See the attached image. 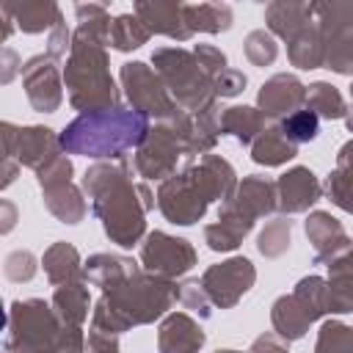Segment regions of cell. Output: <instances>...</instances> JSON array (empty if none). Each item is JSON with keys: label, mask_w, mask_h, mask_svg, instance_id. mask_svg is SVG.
<instances>
[{"label": "cell", "mask_w": 353, "mask_h": 353, "mask_svg": "<svg viewBox=\"0 0 353 353\" xmlns=\"http://www.w3.org/2000/svg\"><path fill=\"white\" fill-rule=\"evenodd\" d=\"M41 268H44V276L52 287H61V284H74V281H88L85 279V262L80 259V251L66 243V240H58L52 243L44 256H41Z\"/></svg>", "instance_id": "603a6c76"}, {"label": "cell", "mask_w": 353, "mask_h": 353, "mask_svg": "<svg viewBox=\"0 0 353 353\" xmlns=\"http://www.w3.org/2000/svg\"><path fill=\"white\" fill-rule=\"evenodd\" d=\"M55 314L61 317V323L66 325H80L88 320V309H91V295H88V281H74V284H61L52 290L50 298Z\"/></svg>", "instance_id": "f546056e"}, {"label": "cell", "mask_w": 353, "mask_h": 353, "mask_svg": "<svg viewBox=\"0 0 353 353\" xmlns=\"http://www.w3.org/2000/svg\"><path fill=\"white\" fill-rule=\"evenodd\" d=\"M306 108L323 121H336V119H345L350 105L345 102L342 91L325 80H314L306 85Z\"/></svg>", "instance_id": "836d02e7"}, {"label": "cell", "mask_w": 353, "mask_h": 353, "mask_svg": "<svg viewBox=\"0 0 353 353\" xmlns=\"http://www.w3.org/2000/svg\"><path fill=\"white\" fill-rule=\"evenodd\" d=\"M85 353H121V347H119V339H116L113 334L88 328V336H85Z\"/></svg>", "instance_id": "7dc6e473"}, {"label": "cell", "mask_w": 353, "mask_h": 353, "mask_svg": "<svg viewBox=\"0 0 353 353\" xmlns=\"http://www.w3.org/2000/svg\"><path fill=\"white\" fill-rule=\"evenodd\" d=\"M63 85L69 94V105L80 113L121 108V91L110 74V58L105 44L77 30L63 66Z\"/></svg>", "instance_id": "8992f818"}, {"label": "cell", "mask_w": 353, "mask_h": 353, "mask_svg": "<svg viewBox=\"0 0 353 353\" xmlns=\"http://www.w3.org/2000/svg\"><path fill=\"white\" fill-rule=\"evenodd\" d=\"M199 281L215 309H234L251 292L256 281V268L248 256H229L218 265H210Z\"/></svg>", "instance_id": "4fadbf2b"}, {"label": "cell", "mask_w": 353, "mask_h": 353, "mask_svg": "<svg viewBox=\"0 0 353 353\" xmlns=\"http://www.w3.org/2000/svg\"><path fill=\"white\" fill-rule=\"evenodd\" d=\"M6 353H85L80 325H66L50 301H11L6 314Z\"/></svg>", "instance_id": "5b68a950"}, {"label": "cell", "mask_w": 353, "mask_h": 353, "mask_svg": "<svg viewBox=\"0 0 353 353\" xmlns=\"http://www.w3.org/2000/svg\"><path fill=\"white\" fill-rule=\"evenodd\" d=\"M0 234H8L17 226V204L11 199H0Z\"/></svg>", "instance_id": "816d5d0a"}, {"label": "cell", "mask_w": 353, "mask_h": 353, "mask_svg": "<svg viewBox=\"0 0 353 353\" xmlns=\"http://www.w3.org/2000/svg\"><path fill=\"white\" fill-rule=\"evenodd\" d=\"M132 14L152 30V36H165L174 41H190L193 30L185 22V3L179 0H138Z\"/></svg>", "instance_id": "d6986e66"}, {"label": "cell", "mask_w": 353, "mask_h": 353, "mask_svg": "<svg viewBox=\"0 0 353 353\" xmlns=\"http://www.w3.org/2000/svg\"><path fill=\"white\" fill-rule=\"evenodd\" d=\"M323 199V185L309 165H292L276 179V210L281 215L309 212Z\"/></svg>", "instance_id": "9a60e30c"}, {"label": "cell", "mask_w": 353, "mask_h": 353, "mask_svg": "<svg viewBox=\"0 0 353 353\" xmlns=\"http://www.w3.org/2000/svg\"><path fill=\"white\" fill-rule=\"evenodd\" d=\"M243 52H245V58H248L254 66L265 69V66H270V63L279 58L276 36H273L268 28H256V30H251V33L245 36V41H243Z\"/></svg>", "instance_id": "60d3db41"}, {"label": "cell", "mask_w": 353, "mask_h": 353, "mask_svg": "<svg viewBox=\"0 0 353 353\" xmlns=\"http://www.w3.org/2000/svg\"><path fill=\"white\" fill-rule=\"evenodd\" d=\"M309 22H314L312 3L301 0H273L265 6V25L273 36L290 41L295 33H301Z\"/></svg>", "instance_id": "cb8c5ba5"}, {"label": "cell", "mask_w": 353, "mask_h": 353, "mask_svg": "<svg viewBox=\"0 0 353 353\" xmlns=\"http://www.w3.org/2000/svg\"><path fill=\"white\" fill-rule=\"evenodd\" d=\"M119 80H121V88H124L130 108L143 113L146 119L165 121L176 113L179 105L168 94V88L160 80V74L154 72V66H149L143 61H127L119 69Z\"/></svg>", "instance_id": "30bf717a"}, {"label": "cell", "mask_w": 353, "mask_h": 353, "mask_svg": "<svg viewBox=\"0 0 353 353\" xmlns=\"http://www.w3.org/2000/svg\"><path fill=\"white\" fill-rule=\"evenodd\" d=\"M279 130L287 135V141H292L295 146H301V143H309V141H314L320 135V119L309 108H301V110L284 116L279 121Z\"/></svg>", "instance_id": "ab89813d"}, {"label": "cell", "mask_w": 353, "mask_h": 353, "mask_svg": "<svg viewBox=\"0 0 353 353\" xmlns=\"http://www.w3.org/2000/svg\"><path fill=\"white\" fill-rule=\"evenodd\" d=\"M22 88L36 113H55L63 105V72L58 61L47 52H39L22 63Z\"/></svg>", "instance_id": "5bb4252c"}, {"label": "cell", "mask_w": 353, "mask_h": 353, "mask_svg": "<svg viewBox=\"0 0 353 353\" xmlns=\"http://www.w3.org/2000/svg\"><path fill=\"white\" fill-rule=\"evenodd\" d=\"M287 58L295 69H320L323 66V39H320V28H317V19L309 22L301 33H295L290 41H287Z\"/></svg>", "instance_id": "d6a6232c"}, {"label": "cell", "mask_w": 353, "mask_h": 353, "mask_svg": "<svg viewBox=\"0 0 353 353\" xmlns=\"http://www.w3.org/2000/svg\"><path fill=\"white\" fill-rule=\"evenodd\" d=\"M36 270H39L36 256H33L30 251H22V248L11 251V254L6 256V262H3V273H6V279L14 281V284L30 281V279L36 276Z\"/></svg>", "instance_id": "7bdbcfd3"}, {"label": "cell", "mask_w": 353, "mask_h": 353, "mask_svg": "<svg viewBox=\"0 0 353 353\" xmlns=\"http://www.w3.org/2000/svg\"><path fill=\"white\" fill-rule=\"evenodd\" d=\"M215 353H243V350H232V347H221V350H215Z\"/></svg>", "instance_id": "db71d44e"}, {"label": "cell", "mask_w": 353, "mask_h": 353, "mask_svg": "<svg viewBox=\"0 0 353 353\" xmlns=\"http://www.w3.org/2000/svg\"><path fill=\"white\" fill-rule=\"evenodd\" d=\"M232 8L226 3H185V22L196 33H226L232 28Z\"/></svg>", "instance_id": "1f68e13d"}, {"label": "cell", "mask_w": 353, "mask_h": 353, "mask_svg": "<svg viewBox=\"0 0 353 353\" xmlns=\"http://www.w3.org/2000/svg\"><path fill=\"white\" fill-rule=\"evenodd\" d=\"M251 229H254L251 221H245L240 215H232L226 210H218V218L204 226V243H207L210 251L226 254V251H234L251 234Z\"/></svg>", "instance_id": "484cf974"}, {"label": "cell", "mask_w": 353, "mask_h": 353, "mask_svg": "<svg viewBox=\"0 0 353 353\" xmlns=\"http://www.w3.org/2000/svg\"><path fill=\"white\" fill-rule=\"evenodd\" d=\"M176 301H179L176 281L157 279L143 268H138L119 284L102 290L99 301L91 309V328L119 336L130 328L163 320Z\"/></svg>", "instance_id": "3957f363"}, {"label": "cell", "mask_w": 353, "mask_h": 353, "mask_svg": "<svg viewBox=\"0 0 353 353\" xmlns=\"http://www.w3.org/2000/svg\"><path fill=\"white\" fill-rule=\"evenodd\" d=\"M248 353H290V342L281 339V336L273 334V331H265V334H259V336L251 342Z\"/></svg>", "instance_id": "c3c4849f"}, {"label": "cell", "mask_w": 353, "mask_h": 353, "mask_svg": "<svg viewBox=\"0 0 353 353\" xmlns=\"http://www.w3.org/2000/svg\"><path fill=\"white\" fill-rule=\"evenodd\" d=\"M74 17H77V33H85L97 41H102L108 47V36H110V14L102 3H77L74 6Z\"/></svg>", "instance_id": "8d00e7d4"}, {"label": "cell", "mask_w": 353, "mask_h": 353, "mask_svg": "<svg viewBox=\"0 0 353 353\" xmlns=\"http://www.w3.org/2000/svg\"><path fill=\"white\" fill-rule=\"evenodd\" d=\"M80 188L91 201L94 218L102 223V232L119 248H132L143 243L146 212L154 210L157 196L146 182L132 179V165L127 160L94 163L85 168Z\"/></svg>", "instance_id": "6da1fadb"}, {"label": "cell", "mask_w": 353, "mask_h": 353, "mask_svg": "<svg viewBox=\"0 0 353 353\" xmlns=\"http://www.w3.org/2000/svg\"><path fill=\"white\" fill-rule=\"evenodd\" d=\"M138 268H141V265H138L132 256L102 251V254H91V256L85 259V279H88V284L99 287V292H102V290L119 284L121 279H127L130 273H135Z\"/></svg>", "instance_id": "4316f807"}, {"label": "cell", "mask_w": 353, "mask_h": 353, "mask_svg": "<svg viewBox=\"0 0 353 353\" xmlns=\"http://www.w3.org/2000/svg\"><path fill=\"white\" fill-rule=\"evenodd\" d=\"M188 157V149H185V141L179 138V132L168 124V121H157L146 141L135 149V157H132V168L141 179H168L176 174V165L179 160Z\"/></svg>", "instance_id": "8fae6325"}, {"label": "cell", "mask_w": 353, "mask_h": 353, "mask_svg": "<svg viewBox=\"0 0 353 353\" xmlns=\"http://www.w3.org/2000/svg\"><path fill=\"white\" fill-rule=\"evenodd\" d=\"M303 232H306V240H309V245L314 251V256H312L314 265H325L328 268L334 259H339L353 245V240H350L347 229L342 226V221L334 218L325 210H312L306 215V221H303Z\"/></svg>", "instance_id": "2e32d148"}, {"label": "cell", "mask_w": 353, "mask_h": 353, "mask_svg": "<svg viewBox=\"0 0 353 353\" xmlns=\"http://www.w3.org/2000/svg\"><path fill=\"white\" fill-rule=\"evenodd\" d=\"M72 174H74V165L72 160L63 154H58L52 163H47L41 171H36V182L41 188V201L44 207L50 210L52 218H58L61 223H80L88 212V204H85V193L80 185L72 182Z\"/></svg>", "instance_id": "9c48e42d"}, {"label": "cell", "mask_w": 353, "mask_h": 353, "mask_svg": "<svg viewBox=\"0 0 353 353\" xmlns=\"http://www.w3.org/2000/svg\"><path fill=\"white\" fill-rule=\"evenodd\" d=\"M265 132V116L251 105H232L221 113V135H232L237 143L251 146Z\"/></svg>", "instance_id": "f1b7e54d"}, {"label": "cell", "mask_w": 353, "mask_h": 353, "mask_svg": "<svg viewBox=\"0 0 353 353\" xmlns=\"http://www.w3.org/2000/svg\"><path fill=\"white\" fill-rule=\"evenodd\" d=\"M325 287L328 284H325L323 276H303L292 290L295 301L303 306V312L312 317V323H317V320H323L328 314V309H325Z\"/></svg>", "instance_id": "74e56055"}, {"label": "cell", "mask_w": 353, "mask_h": 353, "mask_svg": "<svg viewBox=\"0 0 353 353\" xmlns=\"http://www.w3.org/2000/svg\"><path fill=\"white\" fill-rule=\"evenodd\" d=\"M270 323H273V334H279L287 342H298V339L306 336V331L312 325V317L303 312V306L295 301V295L287 292V295H279L273 301Z\"/></svg>", "instance_id": "83f0119b"}, {"label": "cell", "mask_w": 353, "mask_h": 353, "mask_svg": "<svg viewBox=\"0 0 353 353\" xmlns=\"http://www.w3.org/2000/svg\"><path fill=\"white\" fill-rule=\"evenodd\" d=\"M350 108H353V85H350Z\"/></svg>", "instance_id": "11a10c76"}, {"label": "cell", "mask_w": 353, "mask_h": 353, "mask_svg": "<svg viewBox=\"0 0 353 353\" xmlns=\"http://www.w3.org/2000/svg\"><path fill=\"white\" fill-rule=\"evenodd\" d=\"M179 303H182L185 309L196 312L201 320H210V317H212V309H215L199 279H185V281L179 284Z\"/></svg>", "instance_id": "b9f144b4"}, {"label": "cell", "mask_w": 353, "mask_h": 353, "mask_svg": "<svg viewBox=\"0 0 353 353\" xmlns=\"http://www.w3.org/2000/svg\"><path fill=\"white\" fill-rule=\"evenodd\" d=\"M152 66L182 110L199 113V110L210 108L212 102H218L212 94V77L201 69L193 50L157 47L152 52Z\"/></svg>", "instance_id": "52a82bcc"}, {"label": "cell", "mask_w": 353, "mask_h": 353, "mask_svg": "<svg viewBox=\"0 0 353 353\" xmlns=\"http://www.w3.org/2000/svg\"><path fill=\"white\" fill-rule=\"evenodd\" d=\"M256 108L262 110L265 119H284V116L306 108V85L295 74L279 72L259 85Z\"/></svg>", "instance_id": "ac0fdd59"}, {"label": "cell", "mask_w": 353, "mask_h": 353, "mask_svg": "<svg viewBox=\"0 0 353 353\" xmlns=\"http://www.w3.org/2000/svg\"><path fill=\"white\" fill-rule=\"evenodd\" d=\"M323 193L334 207L353 215V138L345 141L336 152V165L325 176Z\"/></svg>", "instance_id": "d4e9b609"}, {"label": "cell", "mask_w": 353, "mask_h": 353, "mask_svg": "<svg viewBox=\"0 0 353 353\" xmlns=\"http://www.w3.org/2000/svg\"><path fill=\"white\" fill-rule=\"evenodd\" d=\"M193 55L199 58L201 69H204L210 77L221 74V72L229 66V58H226V52H223L221 47H215V44H196V47H193Z\"/></svg>", "instance_id": "f6af8a7d"}, {"label": "cell", "mask_w": 353, "mask_h": 353, "mask_svg": "<svg viewBox=\"0 0 353 353\" xmlns=\"http://www.w3.org/2000/svg\"><path fill=\"white\" fill-rule=\"evenodd\" d=\"M298 154V146L287 141L279 127H265V132L251 143V160L265 168H279Z\"/></svg>", "instance_id": "4dcf8cb0"}, {"label": "cell", "mask_w": 353, "mask_h": 353, "mask_svg": "<svg viewBox=\"0 0 353 353\" xmlns=\"http://www.w3.org/2000/svg\"><path fill=\"white\" fill-rule=\"evenodd\" d=\"M314 353H353V328L342 320H325L317 331Z\"/></svg>", "instance_id": "f35d334b"}, {"label": "cell", "mask_w": 353, "mask_h": 353, "mask_svg": "<svg viewBox=\"0 0 353 353\" xmlns=\"http://www.w3.org/2000/svg\"><path fill=\"white\" fill-rule=\"evenodd\" d=\"M245 85H248V77L240 69H232V66H226L221 74L212 77V94H215V99L237 97V94L245 91Z\"/></svg>", "instance_id": "ee69618b"}, {"label": "cell", "mask_w": 353, "mask_h": 353, "mask_svg": "<svg viewBox=\"0 0 353 353\" xmlns=\"http://www.w3.org/2000/svg\"><path fill=\"white\" fill-rule=\"evenodd\" d=\"M0 8L11 14L14 25L22 33H44V30L50 33L63 22V14L52 0H17V3L6 0Z\"/></svg>", "instance_id": "7402d4cb"}, {"label": "cell", "mask_w": 353, "mask_h": 353, "mask_svg": "<svg viewBox=\"0 0 353 353\" xmlns=\"http://www.w3.org/2000/svg\"><path fill=\"white\" fill-rule=\"evenodd\" d=\"M290 243H292V221L287 215L268 221L256 234V251L265 259H279L281 254L290 251Z\"/></svg>", "instance_id": "d590c367"}, {"label": "cell", "mask_w": 353, "mask_h": 353, "mask_svg": "<svg viewBox=\"0 0 353 353\" xmlns=\"http://www.w3.org/2000/svg\"><path fill=\"white\" fill-rule=\"evenodd\" d=\"M58 154H63V149H61V138L55 130L41 127V124L19 127V135H17V163L19 165H25L30 171H41Z\"/></svg>", "instance_id": "44dd1931"}, {"label": "cell", "mask_w": 353, "mask_h": 353, "mask_svg": "<svg viewBox=\"0 0 353 353\" xmlns=\"http://www.w3.org/2000/svg\"><path fill=\"white\" fill-rule=\"evenodd\" d=\"M19 168H22V165H19L17 160H8V157H3V174H0V176H3V179H0V188H3V190L14 185V179H17Z\"/></svg>", "instance_id": "f5cc1de1"}, {"label": "cell", "mask_w": 353, "mask_h": 353, "mask_svg": "<svg viewBox=\"0 0 353 353\" xmlns=\"http://www.w3.org/2000/svg\"><path fill=\"white\" fill-rule=\"evenodd\" d=\"M72 39H74V30H69V28H66V22H61V25H58V28H52V30H50V36H47V55H52L55 61L69 58L66 52L72 50Z\"/></svg>", "instance_id": "bcb514c9"}, {"label": "cell", "mask_w": 353, "mask_h": 353, "mask_svg": "<svg viewBox=\"0 0 353 353\" xmlns=\"http://www.w3.org/2000/svg\"><path fill=\"white\" fill-rule=\"evenodd\" d=\"M152 124L143 113L132 108H110L99 113H80L61 132V149L66 154L91 157L97 163L124 160L127 152L138 149Z\"/></svg>", "instance_id": "277c9868"}, {"label": "cell", "mask_w": 353, "mask_h": 353, "mask_svg": "<svg viewBox=\"0 0 353 353\" xmlns=\"http://www.w3.org/2000/svg\"><path fill=\"white\" fill-rule=\"evenodd\" d=\"M0 58H3V63H0V66H3V69H0V83H11L14 74L22 72V58H19L17 50H11V47H3Z\"/></svg>", "instance_id": "681fc988"}, {"label": "cell", "mask_w": 353, "mask_h": 353, "mask_svg": "<svg viewBox=\"0 0 353 353\" xmlns=\"http://www.w3.org/2000/svg\"><path fill=\"white\" fill-rule=\"evenodd\" d=\"M152 39V30L141 22L138 14H119L110 22V36H108V47L119 50V52H132L138 47H143Z\"/></svg>", "instance_id": "e575fe53"}, {"label": "cell", "mask_w": 353, "mask_h": 353, "mask_svg": "<svg viewBox=\"0 0 353 353\" xmlns=\"http://www.w3.org/2000/svg\"><path fill=\"white\" fill-rule=\"evenodd\" d=\"M328 276H336V279H347V281H353V245H350L339 259H334V262L328 265Z\"/></svg>", "instance_id": "f907efd6"}, {"label": "cell", "mask_w": 353, "mask_h": 353, "mask_svg": "<svg viewBox=\"0 0 353 353\" xmlns=\"http://www.w3.org/2000/svg\"><path fill=\"white\" fill-rule=\"evenodd\" d=\"M207 342L204 328L188 312H168L157 328V353H199Z\"/></svg>", "instance_id": "ffe728a7"}, {"label": "cell", "mask_w": 353, "mask_h": 353, "mask_svg": "<svg viewBox=\"0 0 353 353\" xmlns=\"http://www.w3.org/2000/svg\"><path fill=\"white\" fill-rule=\"evenodd\" d=\"M323 39V66L334 74H353V3H312Z\"/></svg>", "instance_id": "ba28073f"}, {"label": "cell", "mask_w": 353, "mask_h": 353, "mask_svg": "<svg viewBox=\"0 0 353 353\" xmlns=\"http://www.w3.org/2000/svg\"><path fill=\"white\" fill-rule=\"evenodd\" d=\"M196 259L199 256H196V248L190 245V240L168 234L163 229L149 232L141 243V268L157 279L176 281L188 270H193Z\"/></svg>", "instance_id": "7c38bea8"}, {"label": "cell", "mask_w": 353, "mask_h": 353, "mask_svg": "<svg viewBox=\"0 0 353 353\" xmlns=\"http://www.w3.org/2000/svg\"><path fill=\"white\" fill-rule=\"evenodd\" d=\"M237 190V174L221 154H204L199 163H188L174 176L163 179L157 188V210L174 226L199 223L212 201H226Z\"/></svg>", "instance_id": "7a4b0ae2"}, {"label": "cell", "mask_w": 353, "mask_h": 353, "mask_svg": "<svg viewBox=\"0 0 353 353\" xmlns=\"http://www.w3.org/2000/svg\"><path fill=\"white\" fill-rule=\"evenodd\" d=\"M218 210H226L232 215H240L256 223L259 218L276 210V182H270L262 174H248L243 176V182H237V190L232 193V199H226Z\"/></svg>", "instance_id": "e0dca14e"}]
</instances>
